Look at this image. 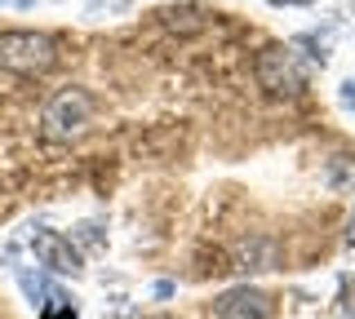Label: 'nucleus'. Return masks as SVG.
<instances>
[{"mask_svg":"<svg viewBox=\"0 0 355 319\" xmlns=\"http://www.w3.org/2000/svg\"><path fill=\"white\" fill-rule=\"evenodd\" d=\"M58 62V49L44 31H0V67L18 75H44Z\"/></svg>","mask_w":355,"mask_h":319,"instance_id":"obj_1","label":"nucleus"},{"mask_svg":"<svg viewBox=\"0 0 355 319\" xmlns=\"http://www.w3.org/2000/svg\"><path fill=\"white\" fill-rule=\"evenodd\" d=\"M258 84L275 98H297L311 84V62H302L288 45H271L258 53Z\"/></svg>","mask_w":355,"mask_h":319,"instance_id":"obj_2","label":"nucleus"},{"mask_svg":"<svg viewBox=\"0 0 355 319\" xmlns=\"http://www.w3.org/2000/svg\"><path fill=\"white\" fill-rule=\"evenodd\" d=\"M89 116H94V98H89L85 89H62L49 107H44V116H40L44 138H53V142H71L76 134H85Z\"/></svg>","mask_w":355,"mask_h":319,"instance_id":"obj_3","label":"nucleus"},{"mask_svg":"<svg viewBox=\"0 0 355 319\" xmlns=\"http://www.w3.org/2000/svg\"><path fill=\"white\" fill-rule=\"evenodd\" d=\"M271 297H266L262 289H249V284H240V289H227L214 302V315L218 319H266L271 315Z\"/></svg>","mask_w":355,"mask_h":319,"instance_id":"obj_4","label":"nucleus"},{"mask_svg":"<svg viewBox=\"0 0 355 319\" xmlns=\"http://www.w3.org/2000/svg\"><path fill=\"white\" fill-rule=\"evenodd\" d=\"M31 253L40 266L58 271V275H80V253L71 248V239H62L58 230H36L31 235Z\"/></svg>","mask_w":355,"mask_h":319,"instance_id":"obj_5","label":"nucleus"},{"mask_svg":"<svg viewBox=\"0 0 355 319\" xmlns=\"http://www.w3.org/2000/svg\"><path fill=\"white\" fill-rule=\"evenodd\" d=\"M240 271H271L275 266V239H244L236 248Z\"/></svg>","mask_w":355,"mask_h":319,"instance_id":"obj_6","label":"nucleus"},{"mask_svg":"<svg viewBox=\"0 0 355 319\" xmlns=\"http://www.w3.org/2000/svg\"><path fill=\"white\" fill-rule=\"evenodd\" d=\"M160 18H169V27H182V31L205 27V9H196V5H187V9H169V14H160Z\"/></svg>","mask_w":355,"mask_h":319,"instance_id":"obj_7","label":"nucleus"},{"mask_svg":"<svg viewBox=\"0 0 355 319\" xmlns=\"http://www.w3.org/2000/svg\"><path fill=\"white\" fill-rule=\"evenodd\" d=\"M342 102H347L351 111H355V80H347V84H342Z\"/></svg>","mask_w":355,"mask_h":319,"instance_id":"obj_8","label":"nucleus"},{"mask_svg":"<svg viewBox=\"0 0 355 319\" xmlns=\"http://www.w3.org/2000/svg\"><path fill=\"white\" fill-rule=\"evenodd\" d=\"M347 244H355V208H351V226H347Z\"/></svg>","mask_w":355,"mask_h":319,"instance_id":"obj_9","label":"nucleus"},{"mask_svg":"<svg viewBox=\"0 0 355 319\" xmlns=\"http://www.w3.org/2000/svg\"><path fill=\"white\" fill-rule=\"evenodd\" d=\"M271 5H311V0H271Z\"/></svg>","mask_w":355,"mask_h":319,"instance_id":"obj_10","label":"nucleus"},{"mask_svg":"<svg viewBox=\"0 0 355 319\" xmlns=\"http://www.w3.org/2000/svg\"><path fill=\"white\" fill-rule=\"evenodd\" d=\"M155 319H169V315H155Z\"/></svg>","mask_w":355,"mask_h":319,"instance_id":"obj_11","label":"nucleus"}]
</instances>
